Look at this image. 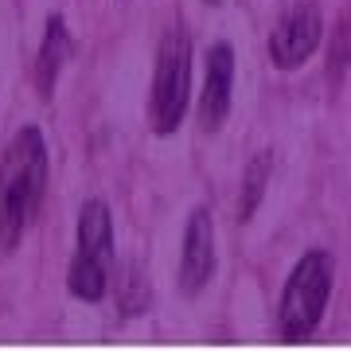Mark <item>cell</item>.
<instances>
[{
	"mask_svg": "<svg viewBox=\"0 0 351 351\" xmlns=\"http://www.w3.org/2000/svg\"><path fill=\"white\" fill-rule=\"evenodd\" d=\"M336 289V258L328 250H304L289 269L277 297V336L285 343H304L328 313Z\"/></svg>",
	"mask_w": 351,
	"mask_h": 351,
	"instance_id": "obj_3",
	"label": "cell"
},
{
	"mask_svg": "<svg viewBox=\"0 0 351 351\" xmlns=\"http://www.w3.org/2000/svg\"><path fill=\"white\" fill-rule=\"evenodd\" d=\"M274 172H277L274 149H258L250 160H246V168H242V184H239V211H234L239 223H250L254 215L262 211L265 195H269V184H274Z\"/></svg>",
	"mask_w": 351,
	"mask_h": 351,
	"instance_id": "obj_9",
	"label": "cell"
},
{
	"mask_svg": "<svg viewBox=\"0 0 351 351\" xmlns=\"http://www.w3.org/2000/svg\"><path fill=\"white\" fill-rule=\"evenodd\" d=\"M324 39V12L316 0H297L289 4L285 12L277 16L274 32L265 39V55L274 71H301L308 59L316 55Z\"/></svg>",
	"mask_w": 351,
	"mask_h": 351,
	"instance_id": "obj_5",
	"label": "cell"
},
{
	"mask_svg": "<svg viewBox=\"0 0 351 351\" xmlns=\"http://www.w3.org/2000/svg\"><path fill=\"white\" fill-rule=\"evenodd\" d=\"M110 289H113V297H117V308H121V316H141V313L152 304V289H149V281H145V274H141L137 262L129 265L125 274L113 277Z\"/></svg>",
	"mask_w": 351,
	"mask_h": 351,
	"instance_id": "obj_10",
	"label": "cell"
},
{
	"mask_svg": "<svg viewBox=\"0 0 351 351\" xmlns=\"http://www.w3.org/2000/svg\"><path fill=\"white\" fill-rule=\"evenodd\" d=\"M343 75H348V20H339L336 39L328 47V78H332V86H339Z\"/></svg>",
	"mask_w": 351,
	"mask_h": 351,
	"instance_id": "obj_11",
	"label": "cell"
},
{
	"mask_svg": "<svg viewBox=\"0 0 351 351\" xmlns=\"http://www.w3.org/2000/svg\"><path fill=\"white\" fill-rule=\"evenodd\" d=\"M117 269V234L113 211L106 199H86L75 223V254L66 269V293L82 304H98L110 297V281Z\"/></svg>",
	"mask_w": 351,
	"mask_h": 351,
	"instance_id": "obj_2",
	"label": "cell"
},
{
	"mask_svg": "<svg viewBox=\"0 0 351 351\" xmlns=\"http://www.w3.org/2000/svg\"><path fill=\"white\" fill-rule=\"evenodd\" d=\"M71 55H75V36H71V27L59 12L47 16V27H43V39H39V51H36V94L43 101L55 98V86H59V78H63V66L71 63Z\"/></svg>",
	"mask_w": 351,
	"mask_h": 351,
	"instance_id": "obj_8",
	"label": "cell"
},
{
	"mask_svg": "<svg viewBox=\"0 0 351 351\" xmlns=\"http://www.w3.org/2000/svg\"><path fill=\"white\" fill-rule=\"evenodd\" d=\"M234 71H239L234 47L226 39L211 43L207 55H203V82H199V98H195L199 133H207V137H215L226 125V117H230V106H234Z\"/></svg>",
	"mask_w": 351,
	"mask_h": 351,
	"instance_id": "obj_7",
	"label": "cell"
},
{
	"mask_svg": "<svg viewBox=\"0 0 351 351\" xmlns=\"http://www.w3.org/2000/svg\"><path fill=\"white\" fill-rule=\"evenodd\" d=\"M51 156L39 125H20L0 152V250L12 254L36 226L47 199Z\"/></svg>",
	"mask_w": 351,
	"mask_h": 351,
	"instance_id": "obj_1",
	"label": "cell"
},
{
	"mask_svg": "<svg viewBox=\"0 0 351 351\" xmlns=\"http://www.w3.org/2000/svg\"><path fill=\"white\" fill-rule=\"evenodd\" d=\"M191 36L184 24H172L156 43L149 78V101H145V121L156 137L180 133L191 106Z\"/></svg>",
	"mask_w": 351,
	"mask_h": 351,
	"instance_id": "obj_4",
	"label": "cell"
},
{
	"mask_svg": "<svg viewBox=\"0 0 351 351\" xmlns=\"http://www.w3.org/2000/svg\"><path fill=\"white\" fill-rule=\"evenodd\" d=\"M219 269V246H215V211L199 203L184 223L180 234V265H176V285L184 297H199L215 281Z\"/></svg>",
	"mask_w": 351,
	"mask_h": 351,
	"instance_id": "obj_6",
	"label": "cell"
},
{
	"mask_svg": "<svg viewBox=\"0 0 351 351\" xmlns=\"http://www.w3.org/2000/svg\"><path fill=\"white\" fill-rule=\"evenodd\" d=\"M207 4H219V0H207Z\"/></svg>",
	"mask_w": 351,
	"mask_h": 351,
	"instance_id": "obj_12",
	"label": "cell"
}]
</instances>
